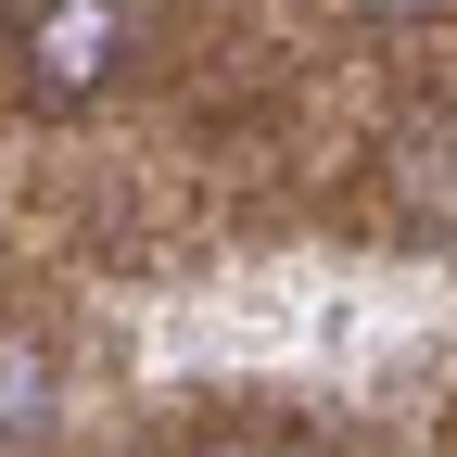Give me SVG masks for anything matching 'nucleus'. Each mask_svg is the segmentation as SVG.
Listing matches in <instances>:
<instances>
[{"mask_svg":"<svg viewBox=\"0 0 457 457\" xmlns=\"http://www.w3.org/2000/svg\"><path fill=\"white\" fill-rule=\"evenodd\" d=\"M114 64H128V0H51L26 26V89L38 102H89Z\"/></svg>","mask_w":457,"mask_h":457,"instance_id":"obj_1","label":"nucleus"},{"mask_svg":"<svg viewBox=\"0 0 457 457\" xmlns=\"http://www.w3.org/2000/svg\"><path fill=\"white\" fill-rule=\"evenodd\" d=\"M26 432H51V356L0 343V445H26Z\"/></svg>","mask_w":457,"mask_h":457,"instance_id":"obj_2","label":"nucleus"},{"mask_svg":"<svg viewBox=\"0 0 457 457\" xmlns=\"http://www.w3.org/2000/svg\"><path fill=\"white\" fill-rule=\"evenodd\" d=\"M216 457H279V445H216Z\"/></svg>","mask_w":457,"mask_h":457,"instance_id":"obj_3","label":"nucleus"}]
</instances>
